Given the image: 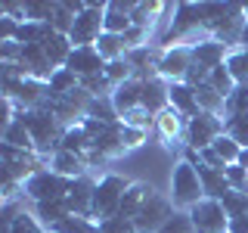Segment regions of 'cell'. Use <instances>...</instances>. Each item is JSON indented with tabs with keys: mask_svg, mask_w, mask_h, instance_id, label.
<instances>
[{
	"mask_svg": "<svg viewBox=\"0 0 248 233\" xmlns=\"http://www.w3.org/2000/svg\"><path fill=\"white\" fill-rule=\"evenodd\" d=\"M174 212L177 208H174V202H170V196H161V193L149 190L143 208H140L137 217H134V227H137V233H158L170 217H174Z\"/></svg>",
	"mask_w": 248,
	"mask_h": 233,
	"instance_id": "8",
	"label": "cell"
},
{
	"mask_svg": "<svg viewBox=\"0 0 248 233\" xmlns=\"http://www.w3.org/2000/svg\"><path fill=\"white\" fill-rule=\"evenodd\" d=\"M149 190H152L149 183H137V181L130 183V186H127V193H124V199H121L118 217H127V221H134V217H137V212L143 208L146 196H149Z\"/></svg>",
	"mask_w": 248,
	"mask_h": 233,
	"instance_id": "22",
	"label": "cell"
},
{
	"mask_svg": "<svg viewBox=\"0 0 248 233\" xmlns=\"http://www.w3.org/2000/svg\"><path fill=\"white\" fill-rule=\"evenodd\" d=\"M236 165H242V168L248 171V146H245V150H242V152H239V162H236Z\"/></svg>",
	"mask_w": 248,
	"mask_h": 233,
	"instance_id": "45",
	"label": "cell"
},
{
	"mask_svg": "<svg viewBox=\"0 0 248 233\" xmlns=\"http://www.w3.org/2000/svg\"><path fill=\"white\" fill-rule=\"evenodd\" d=\"M199 162H202V165H208V168H217V171H227V162H223L220 155L214 152V146H208V150H202V152H199Z\"/></svg>",
	"mask_w": 248,
	"mask_h": 233,
	"instance_id": "43",
	"label": "cell"
},
{
	"mask_svg": "<svg viewBox=\"0 0 248 233\" xmlns=\"http://www.w3.org/2000/svg\"><path fill=\"white\" fill-rule=\"evenodd\" d=\"M227 233H248V215H245V217H232Z\"/></svg>",
	"mask_w": 248,
	"mask_h": 233,
	"instance_id": "44",
	"label": "cell"
},
{
	"mask_svg": "<svg viewBox=\"0 0 248 233\" xmlns=\"http://www.w3.org/2000/svg\"><path fill=\"white\" fill-rule=\"evenodd\" d=\"M81 87L90 93V97H112L115 93V84L108 81V75H93V78H81Z\"/></svg>",
	"mask_w": 248,
	"mask_h": 233,
	"instance_id": "37",
	"label": "cell"
},
{
	"mask_svg": "<svg viewBox=\"0 0 248 233\" xmlns=\"http://www.w3.org/2000/svg\"><path fill=\"white\" fill-rule=\"evenodd\" d=\"M19 115H22V121L28 124L31 137H34V150H37V155H44V159H53V152L59 150V143H62V137H65L68 128L50 112V106L31 109V112H19Z\"/></svg>",
	"mask_w": 248,
	"mask_h": 233,
	"instance_id": "2",
	"label": "cell"
},
{
	"mask_svg": "<svg viewBox=\"0 0 248 233\" xmlns=\"http://www.w3.org/2000/svg\"><path fill=\"white\" fill-rule=\"evenodd\" d=\"M3 143L6 146H16V150H28V152H37L34 150V137H31V131H28V124L22 121V115L16 121H10L3 128Z\"/></svg>",
	"mask_w": 248,
	"mask_h": 233,
	"instance_id": "24",
	"label": "cell"
},
{
	"mask_svg": "<svg viewBox=\"0 0 248 233\" xmlns=\"http://www.w3.org/2000/svg\"><path fill=\"white\" fill-rule=\"evenodd\" d=\"M158 233H196V227H192L189 212H174V217H170Z\"/></svg>",
	"mask_w": 248,
	"mask_h": 233,
	"instance_id": "39",
	"label": "cell"
},
{
	"mask_svg": "<svg viewBox=\"0 0 248 233\" xmlns=\"http://www.w3.org/2000/svg\"><path fill=\"white\" fill-rule=\"evenodd\" d=\"M214 152L220 155V159L227 162V168H230V165H236V162H239V152H242V146H239L230 134H220V137L214 140Z\"/></svg>",
	"mask_w": 248,
	"mask_h": 233,
	"instance_id": "34",
	"label": "cell"
},
{
	"mask_svg": "<svg viewBox=\"0 0 248 233\" xmlns=\"http://www.w3.org/2000/svg\"><path fill=\"white\" fill-rule=\"evenodd\" d=\"M106 75H108V81L118 87V84H124V81H130V78H134V68H130L127 59H121V62H108V66H106Z\"/></svg>",
	"mask_w": 248,
	"mask_h": 233,
	"instance_id": "40",
	"label": "cell"
},
{
	"mask_svg": "<svg viewBox=\"0 0 248 233\" xmlns=\"http://www.w3.org/2000/svg\"><path fill=\"white\" fill-rule=\"evenodd\" d=\"M220 202H223V212L230 215V221H232V217H245V215H248V193L230 190Z\"/></svg>",
	"mask_w": 248,
	"mask_h": 233,
	"instance_id": "33",
	"label": "cell"
},
{
	"mask_svg": "<svg viewBox=\"0 0 248 233\" xmlns=\"http://www.w3.org/2000/svg\"><path fill=\"white\" fill-rule=\"evenodd\" d=\"M227 134V124H223V118H217V115H208L202 112L199 118H192L189 124H186V146L189 150H208V146H214V140Z\"/></svg>",
	"mask_w": 248,
	"mask_h": 233,
	"instance_id": "10",
	"label": "cell"
},
{
	"mask_svg": "<svg viewBox=\"0 0 248 233\" xmlns=\"http://www.w3.org/2000/svg\"><path fill=\"white\" fill-rule=\"evenodd\" d=\"M186 124H189V121H186L174 106H168L165 112L155 115V131H158L161 143H165L168 150H180V146H183V143H177V140L186 137ZM183 150H186V146H183Z\"/></svg>",
	"mask_w": 248,
	"mask_h": 233,
	"instance_id": "14",
	"label": "cell"
},
{
	"mask_svg": "<svg viewBox=\"0 0 248 233\" xmlns=\"http://www.w3.org/2000/svg\"><path fill=\"white\" fill-rule=\"evenodd\" d=\"M96 50H99V56H103L106 62H121V59H127V53H130V44H127V37L124 34H106L96 41Z\"/></svg>",
	"mask_w": 248,
	"mask_h": 233,
	"instance_id": "21",
	"label": "cell"
},
{
	"mask_svg": "<svg viewBox=\"0 0 248 233\" xmlns=\"http://www.w3.org/2000/svg\"><path fill=\"white\" fill-rule=\"evenodd\" d=\"M134 6H137V0H108L106 3V31L108 34H127L134 28V19H130Z\"/></svg>",
	"mask_w": 248,
	"mask_h": 233,
	"instance_id": "15",
	"label": "cell"
},
{
	"mask_svg": "<svg viewBox=\"0 0 248 233\" xmlns=\"http://www.w3.org/2000/svg\"><path fill=\"white\" fill-rule=\"evenodd\" d=\"M53 10H56V3H37V0H28L25 3V22H50L53 25Z\"/></svg>",
	"mask_w": 248,
	"mask_h": 233,
	"instance_id": "38",
	"label": "cell"
},
{
	"mask_svg": "<svg viewBox=\"0 0 248 233\" xmlns=\"http://www.w3.org/2000/svg\"><path fill=\"white\" fill-rule=\"evenodd\" d=\"M34 217L44 224L46 230H50V227H56L62 217H68L65 199H56V202H37V205H34Z\"/></svg>",
	"mask_w": 248,
	"mask_h": 233,
	"instance_id": "25",
	"label": "cell"
},
{
	"mask_svg": "<svg viewBox=\"0 0 248 233\" xmlns=\"http://www.w3.org/2000/svg\"><path fill=\"white\" fill-rule=\"evenodd\" d=\"M192 62H196V59H192V47H170V50H161L158 78L168 81V84H180Z\"/></svg>",
	"mask_w": 248,
	"mask_h": 233,
	"instance_id": "11",
	"label": "cell"
},
{
	"mask_svg": "<svg viewBox=\"0 0 248 233\" xmlns=\"http://www.w3.org/2000/svg\"><path fill=\"white\" fill-rule=\"evenodd\" d=\"M239 50H248V22H245V31H242V44H239Z\"/></svg>",
	"mask_w": 248,
	"mask_h": 233,
	"instance_id": "46",
	"label": "cell"
},
{
	"mask_svg": "<svg viewBox=\"0 0 248 233\" xmlns=\"http://www.w3.org/2000/svg\"><path fill=\"white\" fill-rule=\"evenodd\" d=\"M168 97H170V106H174L186 121H192V118H199V115H202V106H199V100H196V90H192L189 84H183V81L180 84H170Z\"/></svg>",
	"mask_w": 248,
	"mask_h": 233,
	"instance_id": "16",
	"label": "cell"
},
{
	"mask_svg": "<svg viewBox=\"0 0 248 233\" xmlns=\"http://www.w3.org/2000/svg\"><path fill=\"white\" fill-rule=\"evenodd\" d=\"M239 112H248V84H239L232 90V97L227 100V115H239Z\"/></svg>",
	"mask_w": 248,
	"mask_h": 233,
	"instance_id": "41",
	"label": "cell"
},
{
	"mask_svg": "<svg viewBox=\"0 0 248 233\" xmlns=\"http://www.w3.org/2000/svg\"><path fill=\"white\" fill-rule=\"evenodd\" d=\"M242 13H245V19H248V3H242Z\"/></svg>",
	"mask_w": 248,
	"mask_h": 233,
	"instance_id": "47",
	"label": "cell"
},
{
	"mask_svg": "<svg viewBox=\"0 0 248 233\" xmlns=\"http://www.w3.org/2000/svg\"><path fill=\"white\" fill-rule=\"evenodd\" d=\"M72 183L75 181H68V177L56 174V171L44 168V171H37V174H31L25 181V196L34 202V205H37V202H56V199L68 196Z\"/></svg>",
	"mask_w": 248,
	"mask_h": 233,
	"instance_id": "7",
	"label": "cell"
},
{
	"mask_svg": "<svg viewBox=\"0 0 248 233\" xmlns=\"http://www.w3.org/2000/svg\"><path fill=\"white\" fill-rule=\"evenodd\" d=\"M121 121L127 124V128H137V131H149V128H155V115L149 112V109H143V106H137V109H130V112H124Z\"/></svg>",
	"mask_w": 248,
	"mask_h": 233,
	"instance_id": "36",
	"label": "cell"
},
{
	"mask_svg": "<svg viewBox=\"0 0 248 233\" xmlns=\"http://www.w3.org/2000/svg\"><path fill=\"white\" fill-rule=\"evenodd\" d=\"M50 171L68 177V181H78V177H84L90 168H87V162H84L81 155L65 152V150H56V152H53V159H50Z\"/></svg>",
	"mask_w": 248,
	"mask_h": 233,
	"instance_id": "19",
	"label": "cell"
},
{
	"mask_svg": "<svg viewBox=\"0 0 248 233\" xmlns=\"http://www.w3.org/2000/svg\"><path fill=\"white\" fill-rule=\"evenodd\" d=\"M192 168L199 171V181H202V190H205V199H223L232 190L223 171L208 168V165H202V162H199V165H192Z\"/></svg>",
	"mask_w": 248,
	"mask_h": 233,
	"instance_id": "17",
	"label": "cell"
},
{
	"mask_svg": "<svg viewBox=\"0 0 248 233\" xmlns=\"http://www.w3.org/2000/svg\"><path fill=\"white\" fill-rule=\"evenodd\" d=\"M99 233H137L134 221H127V217H108V221H99Z\"/></svg>",
	"mask_w": 248,
	"mask_h": 233,
	"instance_id": "42",
	"label": "cell"
},
{
	"mask_svg": "<svg viewBox=\"0 0 248 233\" xmlns=\"http://www.w3.org/2000/svg\"><path fill=\"white\" fill-rule=\"evenodd\" d=\"M208 84H211V87H214L217 93H220L223 100H230V97H232V90L239 87V84H236V78L230 75L227 62H223V66H217V68H214V72H211V81H208Z\"/></svg>",
	"mask_w": 248,
	"mask_h": 233,
	"instance_id": "30",
	"label": "cell"
},
{
	"mask_svg": "<svg viewBox=\"0 0 248 233\" xmlns=\"http://www.w3.org/2000/svg\"><path fill=\"white\" fill-rule=\"evenodd\" d=\"M46 233H53V230H46Z\"/></svg>",
	"mask_w": 248,
	"mask_h": 233,
	"instance_id": "48",
	"label": "cell"
},
{
	"mask_svg": "<svg viewBox=\"0 0 248 233\" xmlns=\"http://www.w3.org/2000/svg\"><path fill=\"white\" fill-rule=\"evenodd\" d=\"M202 199H205V190H202L199 171L186 159H180L174 165V174H170V202H174L177 212H189V208L199 205Z\"/></svg>",
	"mask_w": 248,
	"mask_h": 233,
	"instance_id": "3",
	"label": "cell"
},
{
	"mask_svg": "<svg viewBox=\"0 0 248 233\" xmlns=\"http://www.w3.org/2000/svg\"><path fill=\"white\" fill-rule=\"evenodd\" d=\"M59 150L75 152V155H81V159L90 152V140H87V134H84V128H81V124H75V128H68V131H65V137H62Z\"/></svg>",
	"mask_w": 248,
	"mask_h": 233,
	"instance_id": "27",
	"label": "cell"
},
{
	"mask_svg": "<svg viewBox=\"0 0 248 233\" xmlns=\"http://www.w3.org/2000/svg\"><path fill=\"white\" fill-rule=\"evenodd\" d=\"M50 100H56V97H65V93H72L75 87H81V81H78V75H72L68 68H59L56 75L50 78Z\"/></svg>",
	"mask_w": 248,
	"mask_h": 233,
	"instance_id": "29",
	"label": "cell"
},
{
	"mask_svg": "<svg viewBox=\"0 0 248 233\" xmlns=\"http://www.w3.org/2000/svg\"><path fill=\"white\" fill-rule=\"evenodd\" d=\"M0 159H3V177H13L19 183H25L37 171L50 168V159L28 150H16V146H6V143H0Z\"/></svg>",
	"mask_w": 248,
	"mask_h": 233,
	"instance_id": "5",
	"label": "cell"
},
{
	"mask_svg": "<svg viewBox=\"0 0 248 233\" xmlns=\"http://www.w3.org/2000/svg\"><path fill=\"white\" fill-rule=\"evenodd\" d=\"M192 227L196 233H227L230 230V215L223 212L220 199H202L199 205L189 208Z\"/></svg>",
	"mask_w": 248,
	"mask_h": 233,
	"instance_id": "9",
	"label": "cell"
},
{
	"mask_svg": "<svg viewBox=\"0 0 248 233\" xmlns=\"http://www.w3.org/2000/svg\"><path fill=\"white\" fill-rule=\"evenodd\" d=\"M112 103H115V112H118V118L124 112H130V109H137L143 103V81H137V78H130V81H124L115 87L112 93Z\"/></svg>",
	"mask_w": 248,
	"mask_h": 233,
	"instance_id": "18",
	"label": "cell"
},
{
	"mask_svg": "<svg viewBox=\"0 0 248 233\" xmlns=\"http://www.w3.org/2000/svg\"><path fill=\"white\" fill-rule=\"evenodd\" d=\"M75 19H78V13H72L65 6V0H56V10H53V28H56V34H72V28H75Z\"/></svg>",
	"mask_w": 248,
	"mask_h": 233,
	"instance_id": "31",
	"label": "cell"
},
{
	"mask_svg": "<svg viewBox=\"0 0 248 233\" xmlns=\"http://www.w3.org/2000/svg\"><path fill=\"white\" fill-rule=\"evenodd\" d=\"M230 47H223V44H217V41H202V44H196L192 47V59L199 62V66H205V68H217V66H223L227 62V56H230Z\"/></svg>",
	"mask_w": 248,
	"mask_h": 233,
	"instance_id": "20",
	"label": "cell"
},
{
	"mask_svg": "<svg viewBox=\"0 0 248 233\" xmlns=\"http://www.w3.org/2000/svg\"><path fill=\"white\" fill-rule=\"evenodd\" d=\"M227 68L236 84H248V50H232L227 56Z\"/></svg>",
	"mask_w": 248,
	"mask_h": 233,
	"instance_id": "35",
	"label": "cell"
},
{
	"mask_svg": "<svg viewBox=\"0 0 248 233\" xmlns=\"http://www.w3.org/2000/svg\"><path fill=\"white\" fill-rule=\"evenodd\" d=\"M44 47V53H46V59L53 62V68H65V62H68V56H72V41H68L65 34H53V37H46V41L41 44Z\"/></svg>",
	"mask_w": 248,
	"mask_h": 233,
	"instance_id": "23",
	"label": "cell"
},
{
	"mask_svg": "<svg viewBox=\"0 0 248 233\" xmlns=\"http://www.w3.org/2000/svg\"><path fill=\"white\" fill-rule=\"evenodd\" d=\"M93 196H96V181L90 174L78 177L65 196V208L75 217H93Z\"/></svg>",
	"mask_w": 248,
	"mask_h": 233,
	"instance_id": "12",
	"label": "cell"
},
{
	"mask_svg": "<svg viewBox=\"0 0 248 233\" xmlns=\"http://www.w3.org/2000/svg\"><path fill=\"white\" fill-rule=\"evenodd\" d=\"M103 34H106V3H87L84 13H78L68 41H72V47H96Z\"/></svg>",
	"mask_w": 248,
	"mask_h": 233,
	"instance_id": "6",
	"label": "cell"
},
{
	"mask_svg": "<svg viewBox=\"0 0 248 233\" xmlns=\"http://www.w3.org/2000/svg\"><path fill=\"white\" fill-rule=\"evenodd\" d=\"M134 181H127V177L121 174H106L96 181V196H93V221H108V217L118 215L121 208V199L124 193H127V186Z\"/></svg>",
	"mask_w": 248,
	"mask_h": 233,
	"instance_id": "4",
	"label": "cell"
},
{
	"mask_svg": "<svg viewBox=\"0 0 248 233\" xmlns=\"http://www.w3.org/2000/svg\"><path fill=\"white\" fill-rule=\"evenodd\" d=\"M168 10V3H137L134 6V13H130V19H134V25L137 28H146V31H152L155 25V19H158V13H165Z\"/></svg>",
	"mask_w": 248,
	"mask_h": 233,
	"instance_id": "26",
	"label": "cell"
},
{
	"mask_svg": "<svg viewBox=\"0 0 248 233\" xmlns=\"http://www.w3.org/2000/svg\"><path fill=\"white\" fill-rule=\"evenodd\" d=\"M202 41H208V22H205V6L202 3H177L174 6V19H170L168 31L161 34L158 47L170 50V47H196Z\"/></svg>",
	"mask_w": 248,
	"mask_h": 233,
	"instance_id": "1",
	"label": "cell"
},
{
	"mask_svg": "<svg viewBox=\"0 0 248 233\" xmlns=\"http://www.w3.org/2000/svg\"><path fill=\"white\" fill-rule=\"evenodd\" d=\"M53 233H99V224L93 221V217H62V221L56 224V227H50Z\"/></svg>",
	"mask_w": 248,
	"mask_h": 233,
	"instance_id": "28",
	"label": "cell"
},
{
	"mask_svg": "<svg viewBox=\"0 0 248 233\" xmlns=\"http://www.w3.org/2000/svg\"><path fill=\"white\" fill-rule=\"evenodd\" d=\"M106 66H108V62L99 56L96 47H75L72 56H68V62H65V68H68L72 75H78V81H81V78L103 75V72H106Z\"/></svg>",
	"mask_w": 248,
	"mask_h": 233,
	"instance_id": "13",
	"label": "cell"
},
{
	"mask_svg": "<svg viewBox=\"0 0 248 233\" xmlns=\"http://www.w3.org/2000/svg\"><path fill=\"white\" fill-rule=\"evenodd\" d=\"M223 124H227V134H230V137H232V140H236V143L245 150V146H248V112L227 115V121H223Z\"/></svg>",
	"mask_w": 248,
	"mask_h": 233,
	"instance_id": "32",
	"label": "cell"
}]
</instances>
